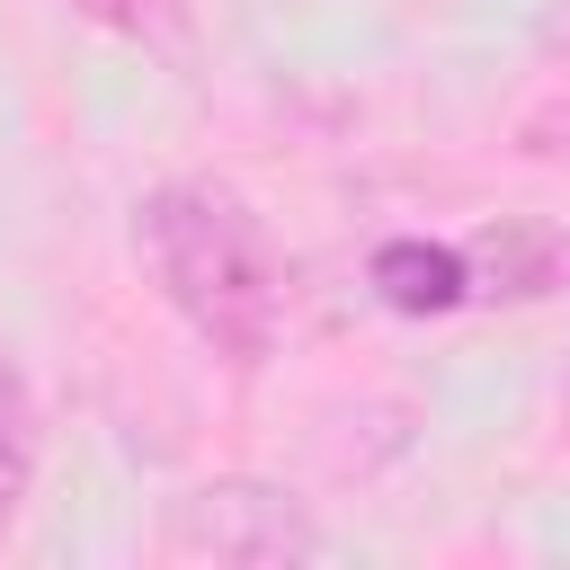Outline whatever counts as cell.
Returning a JSON list of instances; mask_svg holds the SVG:
<instances>
[{"label":"cell","mask_w":570,"mask_h":570,"mask_svg":"<svg viewBox=\"0 0 570 570\" xmlns=\"http://www.w3.org/2000/svg\"><path fill=\"white\" fill-rule=\"evenodd\" d=\"M134 249L160 285V303L223 356V365H267L285 330V276L258 232V214L214 187V178H160L134 205Z\"/></svg>","instance_id":"obj_1"},{"label":"cell","mask_w":570,"mask_h":570,"mask_svg":"<svg viewBox=\"0 0 570 570\" xmlns=\"http://www.w3.org/2000/svg\"><path fill=\"white\" fill-rule=\"evenodd\" d=\"M160 552L214 561V570H285V561H330V525L285 481L214 472V481H187L160 508Z\"/></svg>","instance_id":"obj_2"},{"label":"cell","mask_w":570,"mask_h":570,"mask_svg":"<svg viewBox=\"0 0 570 570\" xmlns=\"http://www.w3.org/2000/svg\"><path fill=\"white\" fill-rule=\"evenodd\" d=\"M365 285H374V303L401 312V321H445V312L472 303V258H463L454 240L401 232V240H383V249L365 258Z\"/></svg>","instance_id":"obj_3"},{"label":"cell","mask_w":570,"mask_h":570,"mask_svg":"<svg viewBox=\"0 0 570 570\" xmlns=\"http://www.w3.org/2000/svg\"><path fill=\"white\" fill-rule=\"evenodd\" d=\"M472 294H508V303H534V294H552L561 285V267H570V240L552 232V223H490L472 249Z\"/></svg>","instance_id":"obj_4"},{"label":"cell","mask_w":570,"mask_h":570,"mask_svg":"<svg viewBox=\"0 0 570 570\" xmlns=\"http://www.w3.org/2000/svg\"><path fill=\"white\" fill-rule=\"evenodd\" d=\"M98 36H116V45H134V53H151V62H169V71H196V53H205V27H196V0H71Z\"/></svg>","instance_id":"obj_5"},{"label":"cell","mask_w":570,"mask_h":570,"mask_svg":"<svg viewBox=\"0 0 570 570\" xmlns=\"http://www.w3.org/2000/svg\"><path fill=\"white\" fill-rule=\"evenodd\" d=\"M36 463H45V410H36V383L18 356H0V543L36 490Z\"/></svg>","instance_id":"obj_6"},{"label":"cell","mask_w":570,"mask_h":570,"mask_svg":"<svg viewBox=\"0 0 570 570\" xmlns=\"http://www.w3.org/2000/svg\"><path fill=\"white\" fill-rule=\"evenodd\" d=\"M517 142H525L534 160H543V151H570V98H561V107H534V116L517 125Z\"/></svg>","instance_id":"obj_7"}]
</instances>
